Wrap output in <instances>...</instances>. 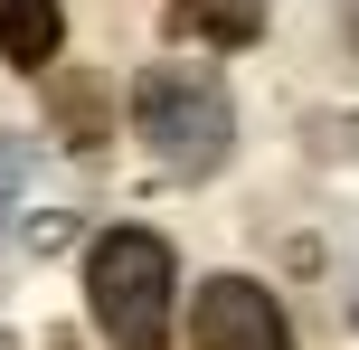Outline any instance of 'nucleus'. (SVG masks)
I'll list each match as a JSON object with an SVG mask.
<instances>
[{"mask_svg":"<svg viewBox=\"0 0 359 350\" xmlns=\"http://www.w3.org/2000/svg\"><path fill=\"white\" fill-rule=\"evenodd\" d=\"M133 133H142V152L170 180H208L227 161V142H236V105H227V86L208 67L161 57V67L133 76Z\"/></svg>","mask_w":359,"mask_h":350,"instance_id":"f257e3e1","label":"nucleus"},{"mask_svg":"<svg viewBox=\"0 0 359 350\" xmlns=\"http://www.w3.org/2000/svg\"><path fill=\"white\" fill-rule=\"evenodd\" d=\"M170 294H180V265L151 227H104L86 246V303L114 350H170Z\"/></svg>","mask_w":359,"mask_h":350,"instance_id":"f03ea898","label":"nucleus"},{"mask_svg":"<svg viewBox=\"0 0 359 350\" xmlns=\"http://www.w3.org/2000/svg\"><path fill=\"white\" fill-rule=\"evenodd\" d=\"M189 350H293L284 303L246 275H208L198 303H189Z\"/></svg>","mask_w":359,"mask_h":350,"instance_id":"7ed1b4c3","label":"nucleus"},{"mask_svg":"<svg viewBox=\"0 0 359 350\" xmlns=\"http://www.w3.org/2000/svg\"><path fill=\"white\" fill-rule=\"evenodd\" d=\"M161 29L189 38V48H255L265 38V0H170Z\"/></svg>","mask_w":359,"mask_h":350,"instance_id":"20e7f679","label":"nucleus"},{"mask_svg":"<svg viewBox=\"0 0 359 350\" xmlns=\"http://www.w3.org/2000/svg\"><path fill=\"white\" fill-rule=\"evenodd\" d=\"M57 38H67V10H57V0H0V57H10L19 76L57 67Z\"/></svg>","mask_w":359,"mask_h":350,"instance_id":"39448f33","label":"nucleus"},{"mask_svg":"<svg viewBox=\"0 0 359 350\" xmlns=\"http://www.w3.org/2000/svg\"><path fill=\"white\" fill-rule=\"evenodd\" d=\"M57 133H67L76 152L104 142V86H95V76H67V86H57Z\"/></svg>","mask_w":359,"mask_h":350,"instance_id":"423d86ee","label":"nucleus"},{"mask_svg":"<svg viewBox=\"0 0 359 350\" xmlns=\"http://www.w3.org/2000/svg\"><path fill=\"white\" fill-rule=\"evenodd\" d=\"M19 170H29V142L0 133V218H10V199H19Z\"/></svg>","mask_w":359,"mask_h":350,"instance_id":"0eeeda50","label":"nucleus"},{"mask_svg":"<svg viewBox=\"0 0 359 350\" xmlns=\"http://www.w3.org/2000/svg\"><path fill=\"white\" fill-rule=\"evenodd\" d=\"M350 48H359V0H350Z\"/></svg>","mask_w":359,"mask_h":350,"instance_id":"6e6552de","label":"nucleus"}]
</instances>
